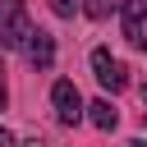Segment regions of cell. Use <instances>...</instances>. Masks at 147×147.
Returning <instances> with one entry per match:
<instances>
[{
  "instance_id": "cell-1",
  "label": "cell",
  "mask_w": 147,
  "mask_h": 147,
  "mask_svg": "<svg viewBox=\"0 0 147 147\" xmlns=\"http://www.w3.org/2000/svg\"><path fill=\"white\" fill-rule=\"evenodd\" d=\"M32 23H28V9L23 0H0V51H23Z\"/></svg>"
},
{
  "instance_id": "cell-2",
  "label": "cell",
  "mask_w": 147,
  "mask_h": 147,
  "mask_svg": "<svg viewBox=\"0 0 147 147\" xmlns=\"http://www.w3.org/2000/svg\"><path fill=\"white\" fill-rule=\"evenodd\" d=\"M92 74H96V83H101L110 96L129 87V69H124V64H119V60H115L106 46H96V51H92Z\"/></svg>"
},
{
  "instance_id": "cell-3",
  "label": "cell",
  "mask_w": 147,
  "mask_h": 147,
  "mask_svg": "<svg viewBox=\"0 0 147 147\" xmlns=\"http://www.w3.org/2000/svg\"><path fill=\"white\" fill-rule=\"evenodd\" d=\"M51 106H55V119H60V124H69V129H74V124L83 119V110H87V106H83V96H78V87H74L69 78H60V83L51 87Z\"/></svg>"
},
{
  "instance_id": "cell-4",
  "label": "cell",
  "mask_w": 147,
  "mask_h": 147,
  "mask_svg": "<svg viewBox=\"0 0 147 147\" xmlns=\"http://www.w3.org/2000/svg\"><path fill=\"white\" fill-rule=\"evenodd\" d=\"M23 55H28V64H32V69H41V74H46V69L55 64V37H51L46 28H32V32H28V41H23Z\"/></svg>"
},
{
  "instance_id": "cell-5",
  "label": "cell",
  "mask_w": 147,
  "mask_h": 147,
  "mask_svg": "<svg viewBox=\"0 0 147 147\" xmlns=\"http://www.w3.org/2000/svg\"><path fill=\"white\" fill-rule=\"evenodd\" d=\"M142 23H147V0H124V41L129 46H147Z\"/></svg>"
},
{
  "instance_id": "cell-6",
  "label": "cell",
  "mask_w": 147,
  "mask_h": 147,
  "mask_svg": "<svg viewBox=\"0 0 147 147\" xmlns=\"http://www.w3.org/2000/svg\"><path fill=\"white\" fill-rule=\"evenodd\" d=\"M87 119H92V124H96L101 133H110V129L119 124V110H115V106H110V101L101 96V101H92V106H87Z\"/></svg>"
},
{
  "instance_id": "cell-7",
  "label": "cell",
  "mask_w": 147,
  "mask_h": 147,
  "mask_svg": "<svg viewBox=\"0 0 147 147\" xmlns=\"http://www.w3.org/2000/svg\"><path fill=\"white\" fill-rule=\"evenodd\" d=\"M78 9H83L78 0H51V14H55V18H74Z\"/></svg>"
},
{
  "instance_id": "cell-8",
  "label": "cell",
  "mask_w": 147,
  "mask_h": 147,
  "mask_svg": "<svg viewBox=\"0 0 147 147\" xmlns=\"http://www.w3.org/2000/svg\"><path fill=\"white\" fill-rule=\"evenodd\" d=\"M83 14H87V18H106V14H110V0H87Z\"/></svg>"
},
{
  "instance_id": "cell-9",
  "label": "cell",
  "mask_w": 147,
  "mask_h": 147,
  "mask_svg": "<svg viewBox=\"0 0 147 147\" xmlns=\"http://www.w3.org/2000/svg\"><path fill=\"white\" fill-rule=\"evenodd\" d=\"M0 147H18V142H14V133H9L5 124H0Z\"/></svg>"
},
{
  "instance_id": "cell-10",
  "label": "cell",
  "mask_w": 147,
  "mask_h": 147,
  "mask_svg": "<svg viewBox=\"0 0 147 147\" xmlns=\"http://www.w3.org/2000/svg\"><path fill=\"white\" fill-rule=\"evenodd\" d=\"M5 101H9V87H5V64H0V110H5Z\"/></svg>"
},
{
  "instance_id": "cell-11",
  "label": "cell",
  "mask_w": 147,
  "mask_h": 147,
  "mask_svg": "<svg viewBox=\"0 0 147 147\" xmlns=\"http://www.w3.org/2000/svg\"><path fill=\"white\" fill-rule=\"evenodd\" d=\"M18 147H51V142H41V138H28V142H18Z\"/></svg>"
},
{
  "instance_id": "cell-12",
  "label": "cell",
  "mask_w": 147,
  "mask_h": 147,
  "mask_svg": "<svg viewBox=\"0 0 147 147\" xmlns=\"http://www.w3.org/2000/svg\"><path fill=\"white\" fill-rule=\"evenodd\" d=\"M129 147H147V138H133V142H129Z\"/></svg>"
},
{
  "instance_id": "cell-13",
  "label": "cell",
  "mask_w": 147,
  "mask_h": 147,
  "mask_svg": "<svg viewBox=\"0 0 147 147\" xmlns=\"http://www.w3.org/2000/svg\"><path fill=\"white\" fill-rule=\"evenodd\" d=\"M138 92H142V101H147V83H142V87H138Z\"/></svg>"
}]
</instances>
